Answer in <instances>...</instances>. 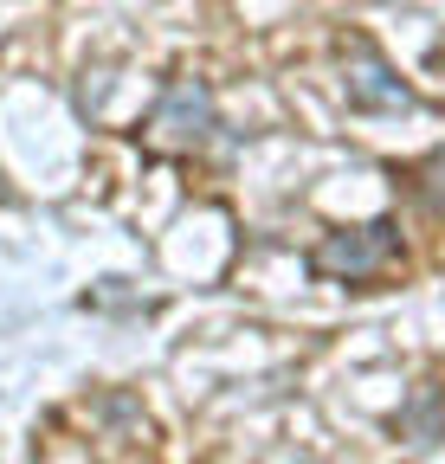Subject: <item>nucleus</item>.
Returning <instances> with one entry per match:
<instances>
[{
	"label": "nucleus",
	"mask_w": 445,
	"mask_h": 464,
	"mask_svg": "<svg viewBox=\"0 0 445 464\" xmlns=\"http://www.w3.org/2000/svg\"><path fill=\"white\" fill-rule=\"evenodd\" d=\"M394 252H401V232H394V219H368V226H349V232H329V239L310 252V271L316 277H374V271H387L394 265Z\"/></svg>",
	"instance_id": "1"
},
{
	"label": "nucleus",
	"mask_w": 445,
	"mask_h": 464,
	"mask_svg": "<svg viewBox=\"0 0 445 464\" xmlns=\"http://www.w3.org/2000/svg\"><path fill=\"white\" fill-rule=\"evenodd\" d=\"M343 91L355 110H413V91L394 78V65L368 45V39H343Z\"/></svg>",
	"instance_id": "2"
},
{
	"label": "nucleus",
	"mask_w": 445,
	"mask_h": 464,
	"mask_svg": "<svg viewBox=\"0 0 445 464\" xmlns=\"http://www.w3.org/2000/svg\"><path fill=\"white\" fill-rule=\"evenodd\" d=\"M149 130H155L161 149H200L207 130H213V97H207V84H200V78H175L169 91H161Z\"/></svg>",
	"instance_id": "3"
}]
</instances>
